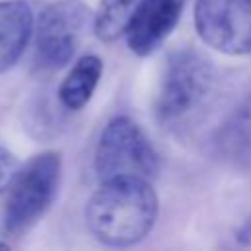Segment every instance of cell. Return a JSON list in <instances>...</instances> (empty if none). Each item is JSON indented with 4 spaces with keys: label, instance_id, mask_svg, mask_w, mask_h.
Segmentation results:
<instances>
[{
    "label": "cell",
    "instance_id": "1",
    "mask_svg": "<svg viewBox=\"0 0 251 251\" xmlns=\"http://www.w3.org/2000/svg\"><path fill=\"white\" fill-rule=\"evenodd\" d=\"M159 214V198L149 178L116 176L102 180L88 198L84 222L90 235L110 247H129L149 235Z\"/></svg>",
    "mask_w": 251,
    "mask_h": 251
},
{
    "label": "cell",
    "instance_id": "14",
    "mask_svg": "<svg viewBox=\"0 0 251 251\" xmlns=\"http://www.w3.org/2000/svg\"><path fill=\"white\" fill-rule=\"evenodd\" d=\"M0 249H10V243L8 241H0Z\"/></svg>",
    "mask_w": 251,
    "mask_h": 251
},
{
    "label": "cell",
    "instance_id": "8",
    "mask_svg": "<svg viewBox=\"0 0 251 251\" xmlns=\"http://www.w3.org/2000/svg\"><path fill=\"white\" fill-rule=\"evenodd\" d=\"M33 33V12L22 0L0 2V75L22 57Z\"/></svg>",
    "mask_w": 251,
    "mask_h": 251
},
{
    "label": "cell",
    "instance_id": "12",
    "mask_svg": "<svg viewBox=\"0 0 251 251\" xmlns=\"http://www.w3.org/2000/svg\"><path fill=\"white\" fill-rule=\"evenodd\" d=\"M20 169H22V163L18 161V157L10 149L0 145V194L10 190Z\"/></svg>",
    "mask_w": 251,
    "mask_h": 251
},
{
    "label": "cell",
    "instance_id": "6",
    "mask_svg": "<svg viewBox=\"0 0 251 251\" xmlns=\"http://www.w3.org/2000/svg\"><path fill=\"white\" fill-rule=\"evenodd\" d=\"M194 27L224 55H251V0H196Z\"/></svg>",
    "mask_w": 251,
    "mask_h": 251
},
{
    "label": "cell",
    "instance_id": "7",
    "mask_svg": "<svg viewBox=\"0 0 251 251\" xmlns=\"http://www.w3.org/2000/svg\"><path fill=\"white\" fill-rule=\"evenodd\" d=\"M182 12V0H145L131 18L126 37L131 53L151 55L175 29Z\"/></svg>",
    "mask_w": 251,
    "mask_h": 251
},
{
    "label": "cell",
    "instance_id": "11",
    "mask_svg": "<svg viewBox=\"0 0 251 251\" xmlns=\"http://www.w3.org/2000/svg\"><path fill=\"white\" fill-rule=\"evenodd\" d=\"M145 0H102L94 14V31L102 41H116L126 33L131 18Z\"/></svg>",
    "mask_w": 251,
    "mask_h": 251
},
{
    "label": "cell",
    "instance_id": "3",
    "mask_svg": "<svg viewBox=\"0 0 251 251\" xmlns=\"http://www.w3.org/2000/svg\"><path fill=\"white\" fill-rule=\"evenodd\" d=\"M61 182V155L43 151L31 157L10 186L2 227L10 237L25 235L51 208Z\"/></svg>",
    "mask_w": 251,
    "mask_h": 251
},
{
    "label": "cell",
    "instance_id": "4",
    "mask_svg": "<svg viewBox=\"0 0 251 251\" xmlns=\"http://www.w3.org/2000/svg\"><path fill=\"white\" fill-rule=\"evenodd\" d=\"M94 169L100 180L116 176L153 178L159 173V153L131 118L116 116L98 139Z\"/></svg>",
    "mask_w": 251,
    "mask_h": 251
},
{
    "label": "cell",
    "instance_id": "13",
    "mask_svg": "<svg viewBox=\"0 0 251 251\" xmlns=\"http://www.w3.org/2000/svg\"><path fill=\"white\" fill-rule=\"evenodd\" d=\"M243 239H251V218H249V222L243 227Z\"/></svg>",
    "mask_w": 251,
    "mask_h": 251
},
{
    "label": "cell",
    "instance_id": "2",
    "mask_svg": "<svg viewBox=\"0 0 251 251\" xmlns=\"http://www.w3.org/2000/svg\"><path fill=\"white\" fill-rule=\"evenodd\" d=\"M216 82V71L202 53L194 49L171 53L155 102L159 122L169 127L192 124L210 104Z\"/></svg>",
    "mask_w": 251,
    "mask_h": 251
},
{
    "label": "cell",
    "instance_id": "9",
    "mask_svg": "<svg viewBox=\"0 0 251 251\" xmlns=\"http://www.w3.org/2000/svg\"><path fill=\"white\" fill-rule=\"evenodd\" d=\"M102 71H104V65L100 57L96 55L80 57L59 86L57 94L61 104L67 110H80L82 106H86L98 86Z\"/></svg>",
    "mask_w": 251,
    "mask_h": 251
},
{
    "label": "cell",
    "instance_id": "5",
    "mask_svg": "<svg viewBox=\"0 0 251 251\" xmlns=\"http://www.w3.org/2000/svg\"><path fill=\"white\" fill-rule=\"evenodd\" d=\"M94 14L82 0H57L49 4L35 24V57L37 65L49 71L65 67Z\"/></svg>",
    "mask_w": 251,
    "mask_h": 251
},
{
    "label": "cell",
    "instance_id": "10",
    "mask_svg": "<svg viewBox=\"0 0 251 251\" xmlns=\"http://www.w3.org/2000/svg\"><path fill=\"white\" fill-rule=\"evenodd\" d=\"M218 147L224 157L237 163L251 161V96L245 98L222 126L218 133Z\"/></svg>",
    "mask_w": 251,
    "mask_h": 251
}]
</instances>
